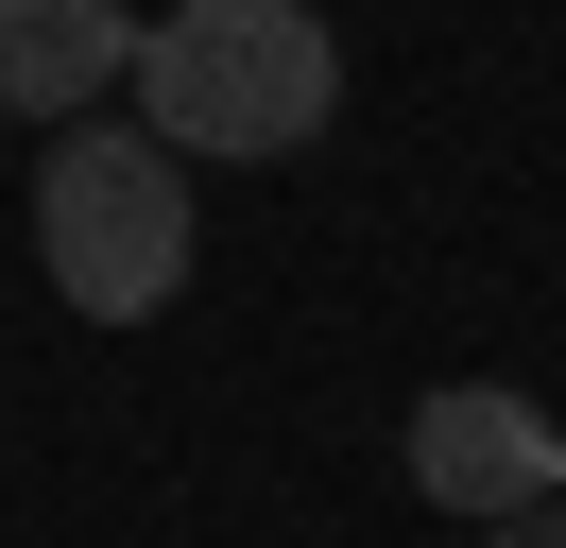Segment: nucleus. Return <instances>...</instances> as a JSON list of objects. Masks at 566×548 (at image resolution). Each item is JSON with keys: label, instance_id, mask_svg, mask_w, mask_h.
<instances>
[{"label": "nucleus", "instance_id": "nucleus-1", "mask_svg": "<svg viewBox=\"0 0 566 548\" xmlns=\"http://www.w3.org/2000/svg\"><path fill=\"white\" fill-rule=\"evenodd\" d=\"M138 137L155 155H310L326 120H344V34L310 18V0H172V18H138Z\"/></svg>", "mask_w": 566, "mask_h": 548}, {"label": "nucleus", "instance_id": "nucleus-2", "mask_svg": "<svg viewBox=\"0 0 566 548\" xmlns=\"http://www.w3.org/2000/svg\"><path fill=\"white\" fill-rule=\"evenodd\" d=\"M35 274L86 326H155L189 292V155H155L120 120H52V155H35Z\"/></svg>", "mask_w": 566, "mask_h": 548}, {"label": "nucleus", "instance_id": "nucleus-3", "mask_svg": "<svg viewBox=\"0 0 566 548\" xmlns=\"http://www.w3.org/2000/svg\"><path fill=\"white\" fill-rule=\"evenodd\" d=\"M412 497L463 514V531L549 514V411H532L515 377H447V394H412Z\"/></svg>", "mask_w": 566, "mask_h": 548}, {"label": "nucleus", "instance_id": "nucleus-4", "mask_svg": "<svg viewBox=\"0 0 566 548\" xmlns=\"http://www.w3.org/2000/svg\"><path fill=\"white\" fill-rule=\"evenodd\" d=\"M120 68H138L120 0H0V120H104Z\"/></svg>", "mask_w": 566, "mask_h": 548}, {"label": "nucleus", "instance_id": "nucleus-5", "mask_svg": "<svg viewBox=\"0 0 566 548\" xmlns=\"http://www.w3.org/2000/svg\"><path fill=\"white\" fill-rule=\"evenodd\" d=\"M481 548H566V514H497V531Z\"/></svg>", "mask_w": 566, "mask_h": 548}, {"label": "nucleus", "instance_id": "nucleus-6", "mask_svg": "<svg viewBox=\"0 0 566 548\" xmlns=\"http://www.w3.org/2000/svg\"><path fill=\"white\" fill-rule=\"evenodd\" d=\"M549 514H566V429H549Z\"/></svg>", "mask_w": 566, "mask_h": 548}]
</instances>
